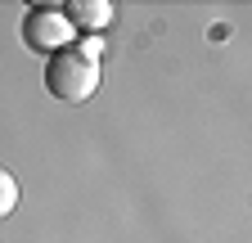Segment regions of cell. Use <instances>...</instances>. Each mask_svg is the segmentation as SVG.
<instances>
[{"label": "cell", "mask_w": 252, "mask_h": 243, "mask_svg": "<svg viewBox=\"0 0 252 243\" xmlns=\"http://www.w3.org/2000/svg\"><path fill=\"white\" fill-rule=\"evenodd\" d=\"M45 90L63 104H86L99 90V63H86L77 50H59L45 59Z\"/></svg>", "instance_id": "cell-1"}, {"label": "cell", "mask_w": 252, "mask_h": 243, "mask_svg": "<svg viewBox=\"0 0 252 243\" xmlns=\"http://www.w3.org/2000/svg\"><path fill=\"white\" fill-rule=\"evenodd\" d=\"M77 32L68 14H63V5H32L23 14V45L32 54H59V50H72Z\"/></svg>", "instance_id": "cell-2"}, {"label": "cell", "mask_w": 252, "mask_h": 243, "mask_svg": "<svg viewBox=\"0 0 252 243\" xmlns=\"http://www.w3.org/2000/svg\"><path fill=\"white\" fill-rule=\"evenodd\" d=\"M63 14H68L72 32H104V27L117 18V9L108 5V0H72V5H63Z\"/></svg>", "instance_id": "cell-3"}, {"label": "cell", "mask_w": 252, "mask_h": 243, "mask_svg": "<svg viewBox=\"0 0 252 243\" xmlns=\"http://www.w3.org/2000/svg\"><path fill=\"white\" fill-rule=\"evenodd\" d=\"M14 207H18V180H14L5 167H0V221H5Z\"/></svg>", "instance_id": "cell-4"}, {"label": "cell", "mask_w": 252, "mask_h": 243, "mask_svg": "<svg viewBox=\"0 0 252 243\" xmlns=\"http://www.w3.org/2000/svg\"><path fill=\"white\" fill-rule=\"evenodd\" d=\"M77 54L86 59V63H99V54H104V45H99V36H86V41L77 45Z\"/></svg>", "instance_id": "cell-5"}]
</instances>
